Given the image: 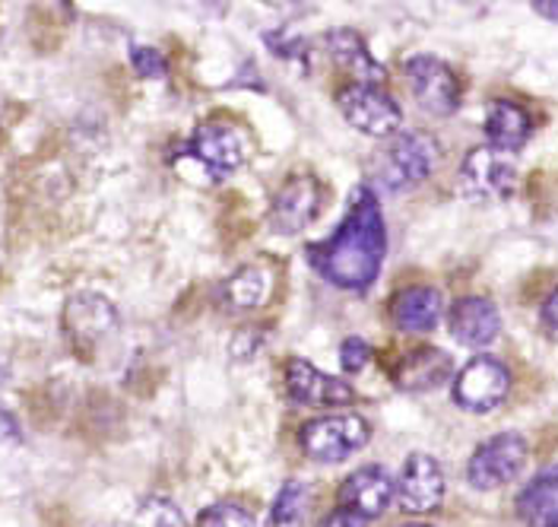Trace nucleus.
Segmentation results:
<instances>
[{
  "label": "nucleus",
  "mask_w": 558,
  "mask_h": 527,
  "mask_svg": "<svg viewBox=\"0 0 558 527\" xmlns=\"http://www.w3.org/2000/svg\"><path fill=\"white\" fill-rule=\"evenodd\" d=\"M312 271L337 289L365 292L378 280L387 254V226H384L378 194L362 184L349 197V211L343 223L324 242L308 245Z\"/></svg>",
  "instance_id": "1"
},
{
  "label": "nucleus",
  "mask_w": 558,
  "mask_h": 527,
  "mask_svg": "<svg viewBox=\"0 0 558 527\" xmlns=\"http://www.w3.org/2000/svg\"><path fill=\"white\" fill-rule=\"evenodd\" d=\"M438 159H441V146L432 134L422 131L393 134V141L387 143L378 159V181L387 191H410L438 169Z\"/></svg>",
  "instance_id": "2"
},
{
  "label": "nucleus",
  "mask_w": 558,
  "mask_h": 527,
  "mask_svg": "<svg viewBox=\"0 0 558 527\" xmlns=\"http://www.w3.org/2000/svg\"><path fill=\"white\" fill-rule=\"evenodd\" d=\"M372 439V426L359 414H333L320 420L305 422L299 442L305 455L317 464H340L355 452H362Z\"/></svg>",
  "instance_id": "3"
},
{
  "label": "nucleus",
  "mask_w": 558,
  "mask_h": 527,
  "mask_svg": "<svg viewBox=\"0 0 558 527\" xmlns=\"http://www.w3.org/2000/svg\"><path fill=\"white\" fill-rule=\"evenodd\" d=\"M526 455L530 448L521 432H498L473 452L466 464V483L480 492L508 487L523 470Z\"/></svg>",
  "instance_id": "4"
},
{
  "label": "nucleus",
  "mask_w": 558,
  "mask_h": 527,
  "mask_svg": "<svg viewBox=\"0 0 558 527\" xmlns=\"http://www.w3.org/2000/svg\"><path fill=\"white\" fill-rule=\"evenodd\" d=\"M61 324H64V334L70 337L73 350L93 356L118 334V309L99 292H76L64 306Z\"/></svg>",
  "instance_id": "5"
},
{
  "label": "nucleus",
  "mask_w": 558,
  "mask_h": 527,
  "mask_svg": "<svg viewBox=\"0 0 558 527\" xmlns=\"http://www.w3.org/2000/svg\"><path fill=\"white\" fill-rule=\"evenodd\" d=\"M508 391H511L508 366L495 356H476L453 379V404L470 414H488L508 397Z\"/></svg>",
  "instance_id": "6"
},
{
  "label": "nucleus",
  "mask_w": 558,
  "mask_h": 527,
  "mask_svg": "<svg viewBox=\"0 0 558 527\" xmlns=\"http://www.w3.org/2000/svg\"><path fill=\"white\" fill-rule=\"evenodd\" d=\"M514 184H518L514 163L492 146L470 149L457 176V188L466 201H501L514 191Z\"/></svg>",
  "instance_id": "7"
},
{
  "label": "nucleus",
  "mask_w": 558,
  "mask_h": 527,
  "mask_svg": "<svg viewBox=\"0 0 558 527\" xmlns=\"http://www.w3.org/2000/svg\"><path fill=\"white\" fill-rule=\"evenodd\" d=\"M337 106L349 124L368 137H393L403 124V111L397 99L384 93L381 86H365V83L347 86L337 96Z\"/></svg>",
  "instance_id": "8"
},
{
  "label": "nucleus",
  "mask_w": 558,
  "mask_h": 527,
  "mask_svg": "<svg viewBox=\"0 0 558 527\" xmlns=\"http://www.w3.org/2000/svg\"><path fill=\"white\" fill-rule=\"evenodd\" d=\"M407 83L416 96V103L435 118H448L460 108V83L453 71L435 55H413L407 64Z\"/></svg>",
  "instance_id": "9"
},
{
  "label": "nucleus",
  "mask_w": 558,
  "mask_h": 527,
  "mask_svg": "<svg viewBox=\"0 0 558 527\" xmlns=\"http://www.w3.org/2000/svg\"><path fill=\"white\" fill-rule=\"evenodd\" d=\"M448 492V483H445V470L441 464L425 452H416V455L407 457L397 483H393V495L400 502L403 512L410 515H425V512H435L441 505Z\"/></svg>",
  "instance_id": "10"
},
{
  "label": "nucleus",
  "mask_w": 558,
  "mask_h": 527,
  "mask_svg": "<svg viewBox=\"0 0 558 527\" xmlns=\"http://www.w3.org/2000/svg\"><path fill=\"white\" fill-rule=\"evenodd\" d=\"M191 156L207 169L209 176H232L247 159V141H244L242 128H235L229 121H207L191 137Z\"/></svg>",
  "instance_id": "11"
},
{
  "label": "nucleus",
  "mask_w": 558,
  "mask_h": 527,
  "mask_svg": "<svg viewBox=\"0 0 558 527\" xmlns=\"http://www.w3.org/2000/svg\"><path fill=\"white\" fill-rule=\"evenodd\" d=\"M286 385H289V397L305 407H349L355 400V391L343 379L320 372L308 359H289Z\"/></svg>",
  "instance_id": "12"
},
{
  "label": "nucleus",
  "mask_w": 558,
  "mask_h": 527,
  "mask_svg": "<svg viewBox=\"0 0 558 527\" xmlns=\"http://www.w3.org/2000/svg\"><path fill=\"white\" fill-rule=\"evenodd\" d=\"M337 499H340V508L355 512L365 522H375V518H381L384 512L390 508V502H393V477L384 470L381 464L359 467L355 474H349L347 480H343Z\"/></svg>",
  "instance_id": "13"
},
{
  "label": "nucleus",
  "mask_w": 558,
  "mask_h": 527,
  "mask_svg": "<svg viewBox=\"0 0 558 527\" xmlns=\"http://www.w3.org/2000/svg\"><path fill=\"white\" fill-rule=\"evenodd\" d=\"M317 211H320V184H317V178L295 176L289 178L274 197L270 226L279 236H295V232L312 226Z\"/></svg>",
  "instance_id": "14"
},
{
  "label": "nucleus",
  "mask_w": 558,
  "mask_h": 527,
  "mask_svg": "<svg viewBox=\"0 0 558 527\" xmlns=\"http://www.w3.org/2000/svg\"><path fill=\"white\" fill-rule=\"evenodd\" d=\"M448 324H451L453 340L470 350H483L488 344H495V337L501 334V315H498L495 302H488L483 296L457 299L451 315H448Z\"/></svg>",
  "instance_id": "15"
},
{
  "label": "nucleus",
  "mask_w": 558,
  "mask_h": 527,
  "mask_svg": "<svg viewBox=\"0 0 558 527\" xmlns=\"http://www.w3.org/2000/svg\"><path fill=\"white\" fill-rule=\"evenodd\" d=\"M390 318L407 334H428L441 321V292L432 286H410L393 296Z\"/></svg>",
  "instance_id": "16"
},
{
  "label": "nucleus",
  "mask_w": 558,
  "mask_h": 527,
  "mask_svg": "<svg viewBox=\"0 0 558 527\" xmlns=\"http://www.w3.org/2000/svg\"><path fill=\"white\" fill-rule=\"evenodd\" d=\"M453 362L451 356L445 350H435V347H422V350L410 352L397 372H393V382L400 391H413V394H422V391H435L441 387L448 379H451Z\"/></svg>",
  "instance_id": "17"
},
{
  "label": "nucleus",
  "mask_w": 558,
  "mask_h": 527,
  "mask_svg": "<svg viewBox=\"0 0 558 527\" xmlns=\"http://www.w3.org/2000/svg\"><path fill=\"white\" fill-rule=\"evenodd\" d=\"M486 137L492 149L498 153H518L523 143L530 141L533 134V121L526 115V108L518 103H508V99H495L486 111Z\"/></svg>",
  "instance_id": "18"
},
{
  "label": "nucleus",
  "mask_w": 558,
  "mask_h": 527,
  "mask_svg": "<svg viewBox=\"0 0 558 527\" xmlns=\"http://www.w3.org/2000/svg\"><path fill=\"white\" fill-rule=\"evenodd\" d=\"M518 518L526 527H558V464L539 470L518 495Z\"/></svg>",
  "instance_id": "19"
},
{
  "label": "nucleus",
  "mask_w": 558,
  "mask_h": 527,
  "mask_svg": "<svg viewBox=\"0 0 558 527\" xmlns=\"http://www.w3.org/2000/svg\"><path fill=\"white\" fill-rule=\"evenodd\" d=\"M327 51L359 83L378 86L384 80V68L375 61V55L368 51L365 38L359 36L355 29H333V33H327Z\"/></svg>",
  "instance_id": "20"
},
{
  "label": "nucleus",
  "mask_w": 558,
  "mask_h": 527,
  "mask_svg": "<svg viewBox=\"0 0 558 527\" xmlns=\"http://www.w3.org/2000/svg\"><path fill=\"white\" fill-rule=\"evenodd\" d=\"M274 289V274L264 264H247L232 280L222 286V296L232 309H257L270 299Z\"/></svg>",
  "instance_id": "21"
},
{
  "label": "nucleus",
  "mask_w": 558,
  "mask_h": 527,
  "mask_svg": "<svg viewBox=\"0 0 558 527\" xmlns=\"http://www.w3.org/2000/svg\"><path fill=\"white\" fill-rule=\"evenodd\" d=\"M308 499L312 490L305 480H286L279 487L277 499L270 505V518L267 527H302L305 525V515H308Z\"/></svg>",
  "instance_id": "22"
},
{
  "label": "nucleus",
  "mask_w": 558,
  "mask_h": 527,
  "mask_svg": "<svg viewBox=\"0 0 558 527\" xmlns=\"http://www.w3.org/2000/svg\"><path fill=\"white\" fill-rule=\"evenodd\" d=\"M197 527H254V518L247 508L235 505V502H219V505H209L201 515Z\"/></svg>",
  "instance_id": "23"
},
{
  "label": "nucleus",
  "mask_w": 558,
  "mask_h": 527,
  "mask_svg": "<svg viewBox=\"0 0 558 527\" xmlns=\"http://www.w3.org/2000/svg\"><path fill=\"white\" fill-rule=\"evenodd\" d=\"M131 64L146 80H159V76H166V71H169L166 68V58L156 48H149V45H134L131 48Z\"/></svg>",
  "instance_id": "24"
},
{
  "label": "nucleus",
  "mask_w": 558,
  "mask_h": 527,
  "mask_svg": "<svg viewBox=\"0 0 558 527\" xmlns=\"http://www.w3.org/2000/svg\"><path fill=\"white\" fill-rule=\"evenodd\" d=\"M368 362H372V347H368L362 337H349V340H343V347H340V366H343V372L359 375Z\"/></svg>",
  "instance_id": "25"
},
{
  "label": "nucleus",
  "mask_w": 558,
  "mask_h": 527,
  "mask_svg": "<svg viewBox=\"0 0 558 527\" xmlns=\"http://www.w3.org/2000/svg\"><path fill=\"white\" fill-rule=\"evenodd\" d=\"M143 515H146V522L153 527H181L178 508H174L172 502H166V499H149L143 505Z\"/></svg>",
  "instance_id": "26"
},
{
  "label": "nucleus",
  "mask_w": 558,
  "mask_h": 527,
  "mask_svg": "<svg viewBox=\"0 0 558 527\" xmlns=\"http://www.w3.org/2000/svg\"><path fill=\"white\" fill-rule=\"evenodd\" d=\"M320 527H368V522L359 518V515L349 512V508H337V512H330V515L320 522Z\"/></svg>",
  "instance_id": "27"
},
{
  "label": "nucleus",
  "mask_w": 558,
  "mask_h": 527,
  "mask_svg": "<svg viewBox=\"0 0 558 527\" xmlns=\"http://www.w3.org/2000/svg\"><path fill=\"white\" fill-rule=\"evenodd\" d=\"M20 439H23V429L16 417L7 407H0V442H20Z\"/></svg>",
  "instance_id": "28"
},
{
  "label": "nucleus",
  "mask_w": 558,
  "mask_h": 527,
  "mask_svg": "<svg viewBox=\"0 0 558 527\" xmlns=\"http://www.w3.org/2000/svg\"><path fill=\"white\" fill-rule=\"evenodd\" d=\"M543 324H546V331L558 340V289H553V296L543 302Z\"/></svg>",
  "instance_id": "29"
},
{
  "label": "nucleus",
  "mask_w": 558,
  "mask_h": 527,
  "mask_svg": "<svg viewBox=\"0 0 558 527\" xmlns=\"http://www.w3.org/2000/svg\"><path fill=\"white\" fill-rule=\"evenodd\" d=\"M533 10H536L539 16L558 20V0H536V3H533Z\"/></svg>",
  "instance_id": "30"
},
{
  "label": "nucleus",
  "mask_w": 558,
  "mask_h": 527,
  "mask_svg": "<svg viewBox=\"0 0 558 527\" xmlns=\"http://www.w3.org/2000/svg\"><path fill=\"white\" fill-rule=\"evenodd\" d=\"M407 527H432V525H407Z\"/></svg>",
  "instance_id": "31"
}]
</instances>
